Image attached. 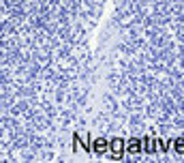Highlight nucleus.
<instances>
[{"label":"nucleus","instance_id":"obj_1","mask_svg":"<svg viewBox=\"0 0 184 163\" xmlns=\"http://www.w3.org/2000/svg\"><path fill=\"white\" fill-rule=\"evenodd\" d=\"M105 0H2V159H54L88 101Z\"/></svg>","mask_w":184,"mask_h":163},{"label":"nucleus","instance_id":"obj_2","mask_svg":"<svg viewBox=\"0 0 184 163\" xmlns=\"http://www.w3.org/2000/svg\"><path fill=\"white\" fill-rule=\"evenodd\" d=\"M103 45H111L107 73L120 109L144 112L148 131L184 133V0H118Z\"/></svg>","mask_w":184,"mask_h":163},{"label":"nucleus","instance_id":"obj_3","mask_svg":"<svg viewBox=\"0 0 184 163\" xmlns=\"http://www.w3.org/2000/svg\"><path fill=\"white\" fill-rule=\"evenodd\" d=\"M122 150H124V139L122 137H113L111 139V159L113 161L122 159Z\"/></svg>","mask_w":184,"mask_h":163},{"label":"nucleus","instance_id":"obj_4","mask_svg":"<svg viewBox=\"0 0 184 163\" xmlns=\"http://www.w3.org/2000/svg\"><path fill=\"white\" fill-rule=\"evenodd\" d=\"M141 144H144L141 139L133 135V137L128 139V142H126V152H131V155H139V152L144 150V148H141Z\"/></svg>","mask_w":184,"mask_h":163},{"label":"nucleus","instance_id":"obj_5","mask_svg":"<svg viewBox=\"0 0 184 163\" xmlns=\"http://www.w3.org/2000/svg\"><path fill=\"white\" fill-rule=\"evenodd\" d=\"M92 148H94L97 155H105V152H107V139H105V137L94 139V146H92Z\"/></svg>","mask_w":184,"mask_h":163},{"label":"nucleus","instance_id":"obj_6","mask_svg":"<svg viewBox=\"0 0 184 163\" xmlns=\"http://www.w3.org/2000/svg\"><path fill=\"white\" fill-rule=\"evenodd\" d=\"M171 144H173V150L178 155H184V135H176L171 139Z\"/></svg>","mask_w":184,"mask_h":163}]
</instances>
